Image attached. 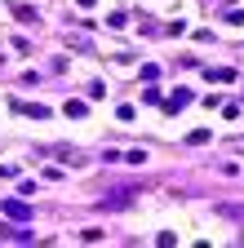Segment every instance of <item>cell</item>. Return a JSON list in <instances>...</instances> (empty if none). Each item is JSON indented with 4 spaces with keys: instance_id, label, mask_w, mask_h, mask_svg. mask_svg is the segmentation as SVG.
Wrapping results in <instances>:
<instances>
[{
    "instance_id": "1",
    "label": "cell",
    "mask_w": 244,
    "mask_h": 248,
    "mask_svg": "<svg viewBox=\"0 0 244 248\" xmlns=\"http://www.w3.org/2000/svg\"><path fill=\"white\" fill-rule=\"evenodd\" d=\"M0 213L14 217V222H27V217H32V204H22V200H0Z\"/></svg>"
},
{
    "instance_id": "2",
    "label": "cell",
    "mask_w": 244,
    "mask_h": 248,
    "mask_svg": "<svg viewBox=\"0 0 244 248\" xmlns=\"http://www.w3.org/2000/svg\"><path fill=\"white\" fill-rule=\"evenodd\" d=\"M18 115H32V120H49V107H32V102H18Z\"/></svg>"
},
{
    "instance_id": "3",
    "label": "cell",
    "mask_w": 244,
    "mask_h": 248,
    "mask_svg": "<svg viewBox=\"0 0 244 248\" xmlns=\"http://www.w3.org/2000/svg\"><path fill=\"white\" fill-rule=\"evenodd\" d=\"M187 102H191V93H187V89H178V93H173V98L164 102V111L173 115V111H182V107H187Z\"/></svg>"
},
{
    "instance_id": "4",
    "label": "cell",
    "mask_w": 244,
    "mask_h": 248,
    "mask_svg": "<svg viewBox=\"0 0 244 248\" xmlns=\"http://www.w3.org/2000/svg\"><path fill=\"white\" fill-rule=\"evenodd\" d=\"M209 80H218V84H231V80H235V71H231V67H209Z\"/></svg>"
},
{
    "instance_id": "5",
    "label": "cell",
    "mask_w": 244,
    "mask_h": 248,
    "mask_svg": "<svg viewBox=\"0 0 244 248\" xmlns=\"http://www.w3.org/2000/svg\"><path fill=\"white\" fill-rule=\"evenodd\" d=\"M14 18H18V22H36V9H32V5H14Z\"/></svg>"
},
{
    "instance_id": "6",
    "label": "cell",
    "mask_w": 244,
    "mask_h": 248,
    "mask_svg": "<svg viewBox=\"0 0 244 248\" xmlns=\"http://www.w3.org/2000/svg\"><path fill=\"white\" fill-rule=\"evenodd\" d=\"M63 111H67V115H71V120H84V111H89V102H67V107H63Z\"/></svg>"
},
{
    "instance_id": "7",
    "label": "cell",
    "mask_w": 244,
    "mask_h": 248,
    "mask_svg": "<svg viewBox=\"0 0 244 248\" xmlns=\"http://www.w3.org/2000/svg\"><path fill=\"white\" fill-rule=\"evenodd\" d=\"M209 138H213V133H209V129H195V133H187V142H191V146H204V142H209Z\"/></svg>"
},
{
    "instance_id": "8",
    "label": "cell",
    "mask_w": 244,
    "mask_h": 248,
    "mask_svg": "<svg viewBox=\"0 0 244 248\" xmlns=\"http://www.w3.org/2000/svg\"><path fill=\"white\" fill-rule=\"evenodd\" d=\"M146 160H151V155H146V151H142V146H138V151H129V155H125V164H146Z\"/></svg>"
},
{
    "instance_id": "9",
    "label": "cell",
    "mask_w": 244,
    "mask_h": 248,
    "mask_svg": "<svg viewBox=\"0 0 244 248\" xmlns=\"http://www.w3.org/2000/svg\"><path fill=\"white\" fill-rule=\"evenodd\" d=\"M156 244H160V248H173V244H178V235H173V231H160V235H156Z\"/></svg>"
},
{
    "instance_id": "10",
    "label": "cell",
    "mask_w": 244,
    "mask_h": 248,
    "mask_svg": "<svg viewBox=\"0 0 244 248\" xmlns=\"http://www.w3.org/2000/svg\"><path fill=\"white\" fill-rule=\"evenodd\" d=\"M227 22H231V27H244V9H231V14H227Z\"/></svg>"
},
{
    "instance_id": "11",
    "label": "cell",
    "mask_w": 244,
    "mask_h": 248,
    "mask_svg": "<svg viewBox=\"0 0 244 248\" xmlns=\"http://www.w3.org/2000/svg\"><path fill=\"white\" fill-rule=\"evenodd\" d=\"M9 177H18V169L14 164H0V182H9Z\"/></svg>"
},
{
    "instance_id": "12",
    "label": "cell",
    "mask_w": 244,
    "mask_h": 248,
    "mask_svg": "<svg viewBox=\"0 0 244 248\" xmlns=\"http://www.w3.org/2000/svg\"><path fill=\"white\" fill-rule=\"evenodd\" d=\"M76 5H80V9H94V5H98V0H76Z\"/></svg>"
}]
</instances>
